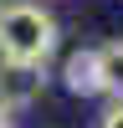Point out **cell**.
I'll use <instances>...</instances> for the list:
<instances>
[{
	"label": "cell",
	"instance_id": "1",
	"mask_svg": "<svg viewBox=\"0 0 123 128\" xmlns=\"http://www.w3.org/2000/svg\"><path fill=\"white\" fill-rule=\"evenodd\" d=\"M56 51V20L31 0L0 5V62H41Z\"/></svg>",
	"mask_w": 123,
	"mask_h": 128
},
{
	"label": "cell",
	"instance_id": "2",
	"mask_svg": "<svg viewBox=\"0 0 123 128\" xmlns=\"http://www.w3.org/2000/svg\"><path fill=\"white\" fill-rule=\"evenodd\" d=\"M41 92H46V67L41 62H0V102L10 113L31 108Z\"/></svg>",
	"mask_w": 123,
	"mask_h": 128
},
{
	"label": "cell",
	"instance_id": "3",
	"mask_svg": "<svg viewBox=\"0 0 123 128\" xmlns=\"http://www.w3.org/2000/svg\"><path fill=\"white\" fill-rule=\"evenodd\" d=\"M62 82L72 98H98L102 92V67H98V46H82L62 62Z\"/></svg>",
	"mask_w": 123,
	"mask_h": 128
},
{
	"label": "cell",
	"instance_id": "4",
	"mask_svg": "<svg viewBox=\"0 0 123 128\" xmlns=\"http://www.w3.org/2000/svg\"><path fill=\"white\" fill-rule=\"evenodd\" d=\"M98 67H102V92L123 98V36L108 41V46H98Z\"/></svg>",
	"mask_w": 123,
	"mask_h": 128
},
{
	"label": "cell",
	"instance_id": "5",
	"mask_svg": "<svg viewBox=\"0 0 123 128\" xmlns=\"http://www.w3.org/2000/svg\"><path fill=\"white\" fill-rule=\"evenodd\" d=\"M98 128H123V98H113V108L102 113V123Z\"/></svg>",
	"mask_w": 123,
	"mask_h": 128
},
{
	"label": "cell",
	"instance_id": "6",
	"mask_svg": "<svg viewBox=\"0 0 123 128\" xmlns=\"http://www.w3.org/2000/svg\"><path fill=\"white\" fill-rule=\"evenodd\" d=\"M0 128H16V113H10L5 102H0Z\"/></svg>",
	"mask_w": 123,
	"mask_h": 128
}]
</instances>
